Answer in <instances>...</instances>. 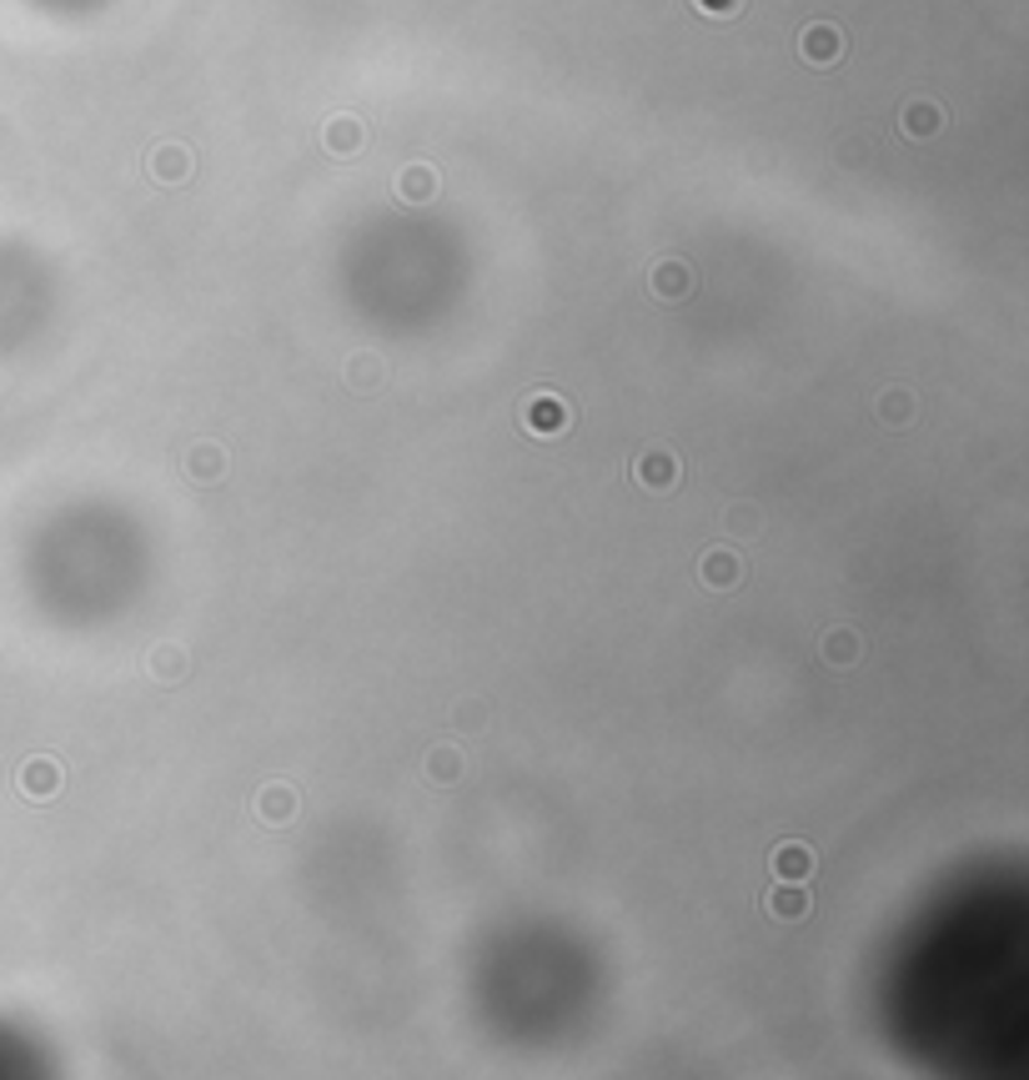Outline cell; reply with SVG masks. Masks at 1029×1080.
<instances>
[{"label": "cell", "mask_w": 1029, "mask_h": 1080, "mask_svg": "<svg viewBox=\"0 0 1029 1080\" xmlns=\"http://www.w3.org/2000/svg\"><path fill=\"white\" fill-rule=\"evenodd\" d=\"M568 423H573V413L557 392H533V397L522 403V428L533 432V438H563Z\"/></svg>", "instance_id": "cell-1"}, {"label": "cell", "mask_w": 1029, "mask_h": 1080, "mask_svg": "<svg viewBox=\"0 0 1029 1080\" xmlns=\"http://www.w3.org/2000/svg\"><path fill=\"white\" fill-rule=\"evenodd\" d=\"M799 56H804L808 66H818V71H828V66L844 56V31L834 21L804 25V36H799Z\"/></svg>", "instance_id": "cell-2"}, {"label": "cell", "mask_w": 1029, "mask_h": 1080, "mask_svg": "<svg viewBox=\"0 0 1029 1080\" xmlns=\"http://www.w3.org/2000/svg\"><path fill=\"white\" fill-rule=\"evenodd\" d=\"M146 171H151L161 187H181V181H191V151L181 142H156L151 151H146Z\"/></svg>", "instance_id": "cell-3"}, {"label": "cell", "mask_w": 1029, "mask_h": 1080, "mask_svg": "<svg viewBox=\"0 0 1029 1080\" xmlns=\"http://www.w3.org/2000/svg\"><path fill=\"white\" fill-rule=\"evenodd\" d=\"M633 477H638V487H648V493H668V487H678V458L668 448H648V452H638Z\"/></svg>", "instance_id": "cell-4"}, {"label": "cell", "mask_w": 1029, "mask_h": 1080, "mask_svg": "<svg viewBox=\"0 0 1029 1080\" xmlns=\"http://www.w3.org/2000/svg\"><path fill=\"white\" fill-rule=\"evenodd\" d=\"M773 875L783 879V885H804L808 875H814V850H808L804 840H789L773 850Z\"/></svg>", "instance_id": "cell-5"}, {"label": "cell", "mask_w": 1029, "mask_h": 1080, "mask_svg": "<svg viewBox=\"0 0 1029 1080\" xmlns=\"http://www.w3.org/2000/svg\"><path fill=\"white\" fill-rule=\"evenodd\" d=\"M764 904H769V914L773 920H783V925H799V920H808V895H804V885H773L769 895H764Z\"/></svg>", "instance_id": "cell-6"}, {"label": "cell", "mask_w": 1029, "mask_h": 1080, "mask_svg": "<svg viewBox=\"0 0 1029 1080\" xmlns=\"http://www.w3.org/2000/svg\"><path fill=\"white\" fill-rule=\"evenodd\" d=\"M699 573H703V583H709V588H734V583L744 578V563H738L734 548H709V553H703V563H699Z\"/></svg>", "instance_id": "cell-7"}, {"label": "cell", "mask_w": 1029, "mask_h": 1080, "mask_svg": "<svg viewBox=\"0 0 1029 1080\" xmlns=\"http://www.w3.org/2000/svg\"><path fill=\"white\" fill-rule=\"evenodd\" d=\"M900 126H904V136H914V142H929V136H939V126H945V111H939L935 101H909V106L900 111Z\"/></svg>", "instance_id": "cell-8"}, {"label": "cell", "mask_w": 1029, "mask_h": 1080, "mask_svg": "<svg viewBox=\"0 0 1029 1080\" xmlns=\"http://www.w3.org/2000/svg\"><path fill=\"white\" fill-rule=\"evenodd\" d=\"M362 146H368V131H362L357 116H331L327 121V151L331 156H357Z\"/></svg>", "instance_id": "cell-9"}, {"label": "cell", "mask_w": 1029, "mask_h": 1080, "mask_svg": "<svg viewBox=\"0 0 1029 1080\" xmlns=\"http://www.w3.org/2000/svg\"><path fill=\"white\" fill-rule=\"evenodd\" d=\"M438 191V171L422 167V161H412V167H403V177H397V202L407 206H422L427 196Z\"/></svg>", "instance_id": "cell-10"}, {"label": "cell", "mask_w": 1029, "mask_h": 1080, "mask_svg": "<svg viewBox=\"0 0 1029 1080\" xmlns=\"http://www.w3.org/2000/svg\"><path fill=\"white\" fill-rule=\"evenodd\" d=\"M186 473L196 477V483H216V477L226 473V448H216V442L186 448Z\"/></svg>", "instance_id": "cell-11"}, {"label": "cell", "mask_w": 1029, "mask_h": 1080, "mask_svg": "<svg viewBox=\"0 0 1029 1080\" xmlns=\"http://www.w3.org/2000/svg\"><path fill=\"white\" fill-rule=\"evenodd\" d=\"M21 789H25L31 799H50V795L60 789V764H56V760H31V764L21 769Z\"/></svg>", "instance_id": "cell-12"}, {"label": "cell", "mask_w": 1029, "mask_h": 1080, "mask_svg": "<svg viewBox=\"0 0 1029 1080\" xmlns=\"http://www.w3.org/2000/svg\"><path fill=\"white\" fill-rule=\"evenodd\" d=\"M688 286H693V272H688L683 261H658V267H653V292H658L663 302L688 297Z\"/></svg>", "instance_id": "cell-13"}, {"label": "cell", "mask_w": 1029, "mask_h": 1080, "mask_svg": "<svg viewBox=\"0 0 1029 1080\" xmlns=\"http://www.w3.org/2000/svg\"><path fill=\"white\" fill-rule=\"evenodd\" d=\"M909 417H914V392H904V387L879 392V423H884V428H904Z\"/></svg>", "instance_id": "cell-14"}, {"label": "cell", "mask_w": 1029, "mask_h": 1080, "mask_svg": "<svg viewBox=\"0 0 1029 1080\" xmlns=\"http://www.w3.org/2000/svg\"><path fill=\"white\" fill-rule=\"evenodd\" d=\"M292 809H296V795L286 789V784H267V789L257 795V814H261V820L282 824V820H292Z\"/></svg>", "instance_id": "cell-15"}, {"label": "cell", "mask_w": 1029, "mask_h": 1080, "mask_svg": "<svg viewBox=\"0 0 1029 1080\" xmlns=\"http://www.w3.org/2000/svg\"><path fill=\"white\" fill-rule=\"evenodd\" d=\"M347 382H352L357 392H377L382 382H387V368H382L372 352H362V357H352V362H347Z\"/></svg>", "instance_id": "cell-16"}, {"label": "cell", "mask_w": 1029, "mask_h": 1080, "mask_svg": "<svg viewBox=\"0 0 1029 1080\" xmlns=\"http://www.w3.org/2000/svg\"><path fill=\"white\" fill-rule=\"evenodd\" d=\"M824 659L834 668H849L853 659H859V633H853V629H828L824 633Z\"/></svg>", "instance_id": "cell-17"}, {"label": "cell", "mask_w": 1029, "mask_h": 1080, "mask_svg": "<svg viewBox=\"0 0 1029 1080\" xmlns=\"http://www.w3.org/2000/svg\"><path fill=\"white\" fill-rule=\"evenodd\" d=\"M427 774L448 789V784H457V774H462V754L452 744H438L432 754H427Z\"/></svg>", "instance_id": "cell-18"}, {"label": "cell", "mask_w": 1029, "mask_h": 1080, "mask_svg": "<svg viewBox=\"0 0 1029 1080\" xmlns=\"http://www.w3.org/2000/svg\"><path fill=\"white\" fill-rule=\"evenodd\" d=\"M151 668H156V678H166V684H177V678L186 674V653H181V649H171V643H161V649L151 653Z\"/></svg>", "instance_id": "cell-19"}, {"label": "cell", "mask_w": 1029, "mask_h": 1080, "mask_svg": "<svg viewBox=\"0 0 1029 1080\" xmlns=\"http://www.w3.org/2000/svg\"><path fill=\"white\" fill-rule=\"evenodd\" d=\"M693 5H699L703 15H719V21H728V15H738V5H744V0H693Z\"/></svg>", "instance_id": "cell-20"}, {"label": "cell", "mask_w": 1029, "mask_h": 1080, "mask_svg": "<svg viewBox=\"0 0 1029 1080\" xmlns=\"http://www.w3.org/2000/svg\"><path fill=\"white\" fill-rule=\"evenodd\" d=\"M728 528H734V533H758V513L754 508H734V513H728Z\"/></svg>", "instance_id": "cell-21"}]
</instances>
